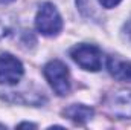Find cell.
Listing matches in <instances>:
<instances>
[{"instance_id": "cell-1", "label": "cell", "mask_w": 131, "mask_h": 130, "mask_svg": "<svg viewBox=\"0 0 131 130\" xmlns=\"http://www.w3.org/2000/svg\"><path fill=\"white\" fill-rule=\"evenodd\" d=\"M44 77L57 95L66 97L70 92V75L67 66L60 60H52L44 66Z\"/></svg>"}, {"instance_id": "cell-2", "label": "cell", "mask_w": 131, "mask_h": 130, "mask_svg": "<svg viewBox=\"0 0 131 130\" xmlns=\"http://www.w3.org/2000/svg\"><path fill=\"white\" fill-rule=\"evenodd\" d=\"M35 26L43 35H57L63 29V18L52 3H43L37 12Z\"/></svg>"}, {"instance_id": "cell-3", "label": "cell", "mask_w": 131, "mask_h": 130, "mask_svg": "<svg viewBox=\"0 0 131 130\" xmlns=\"http://www.w3.org/2000/svg\"><path fill=\"white\" fill-rule=\"evenodd\" d=\"M72 60L85 70L98 72L102 67V52L95 44H78L70 51Z\"/></svg>"}, {"instance_id": "cell-4", "label": "cell", "mask_w": 131, "mask_h": 130, "mask_svg": "<svg viewBox=\"0 0 131 130\" xmlns=\"http://www.w3.org/2000/svg\"><path fill=\"white\" fill-rule=\"evenodd\" d=\"M23 73L25 69L18 58L8 52L0 55V84L14 86L21 80Z\"/></svg>"}, {"instance_id": "cell-5", "label": "cell", "mask_w": 131, "mask_h": 130, "mask_svg": "<svg viewBox=\"0 0 131 130\" xmlns=\"http://www.w3.org/2000/svg\"><path fill=\"white\" fill-rule=\"evenodd\" d=\"M107 109L117 118H131V90H119L105 99Z\"/></svg>"}, {"instance_id": "cell-6", "label": "cell", "mask_w": 131, "mask_h": 130, "mask_svg": "<svg viewBox=\"0 0 131 130\" xmlns=\"http://www.w3.org/2000/svg\"><path fill=\"white\" fill-rule=\"evenodd\" d=\"M93 109L92 107H87L84 104H72L69 107H66L63 110V115H64L67 119H70L72 123L78 124V126H82L85 124L87 121H90L93 118Z\"/></svg>"}, {"instance_id": "cell-7", "label": "cell", "mask_w": 131, "mask_h": 130, "mask_svg": "<svg viewBox=\"0 0 131 130\" xmlns=\"http://www.w3.org/2000/svg\"><path fill=\"white\" fill-rule=\"evenodd\" d=\"M108 72L111 73V77H114L119 81H127L131 83V63L130 61H124L119 60L116 57H110L107 61Z\"/></svg>"}, {"instance_id": "cell-8", "label": "cell", "mask_w": 131, "mask_h": 130, "mask_svg": "<svg viewBox=\"0 0 131 130\" xmlns=\"http://www.w3.org/2000/svg\"><path fill=\"white\" fill-rule=\"evenodd\" d=\"M99 3L104 6V8H114V6H117L119 3H121V0H99Z\"/></svg>"}, {"instance_id": "cell-9", "label": "cell", "mask_w": 131, "mask_h": 130, "mask_svg": "<svg viewBox=\"0 0 131 130\" xmlns=\"http://www.w3.org/2000/svg\"><path fill=\"white\" fill-rule=\"evenodd\" d=\"M124 37H125L128 41H131V20H128V22L124 25Z\"/></svg>"}, {"instance_id": "cell-10", "label": "cell", "mask_w": 131, "mask_h": 130, "mask_svg": "<svg viewBox=\"0 0 131 130\" xmlns=\"http://www.w3.org/2000/svg\"><path fill=\"white\" fill-rule=\"evenodd\" d=\"M18 127H37V126H34V124H28V123H23V124H20Z\"/></svg>"}, {"instance_id": "cell-11", "label": "cell", "mask_w": 131, "mask_h": 130, "mask_svg": "<svg viewBox=\"0 0 131 130\" xmlns=\"http://www.w3.org/2000/svg\"><path fill=\"white\" fill-rule=\"evenodd\" d=\"M3 2H14V0H3Z\"/></svg>"}]
</instances>
